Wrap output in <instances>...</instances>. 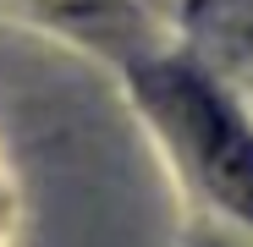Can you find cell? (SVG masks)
<instances>
[{"mask_svg":"<svg viewBox=\"0 0 253 247\" xmlns=\"http://www.w3.org/2000/svg\"><path fill=\"white\" fill-rule=\"evenodd\" d=\"M149 94L160 99V110L171 115L182 127V138L193 143L209 187H215L242 220H253V132L187 71H171V66L149 71Z\"/></svg>","mask_w":253,"mask_h":247,"instance_id":"6da1fadb","label":"cell"}]
</instances>
